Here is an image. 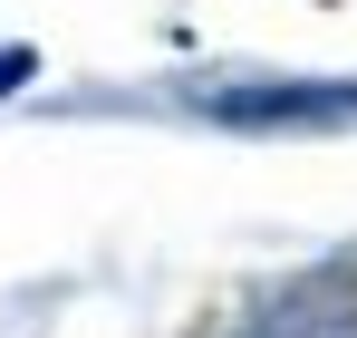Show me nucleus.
I'll use <instances>...</instances> for the list:
<instances>
[{
	"label": "nucleus",
	"instance_id": "nucleus-1",
	"mask_svg": "<svg viewBox=\"0 0 357 338\" xmlns=\"http://www.w3.org/2000/svg\"><path fill=\"white\" fill-rule=\"evenodd\" d=\"M203 116H222L241 135L357 126V78H232V87H203Z\"/></svg>",
	"mask_w": 357,
	"mask_h": 338
},
{
	"label": "nucleus",
	"instance_id": "nucleus-2",
	"mask_svg": "<svg viewBox=\"0 0 357 338\" xmlns=\"http://www.w3.org/2000/svg\"><path fill=\"white\" fill-rule=\"evenodd\" d=\"M251 338H357V309L338 290H299V300H280Z\"/></svg>",
	"mask_w": 357,
	"mask_h": 338
},
{
	"label": "nucleus",
	"instance_id": "nucleus-3",
	"mask_svg": "<svg viewBox=\"0 0 357 338\" xmlns=\"http://www.w3.org/2000/svg\"><path fill=\"white\" fill-rule=\"evenodd\" d=\"M20 78H29V49H10V58H0V97H10Z\"/></svg>",
	"mask_w": 357,
	"mask_h": 338
}]
</instances>
